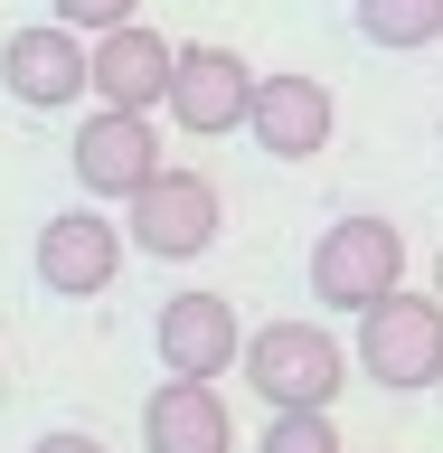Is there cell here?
Instances as JSON below:
<instances>
[{
	"label": "cell",
	"mask_w": 443,
	"mask_h": 453,
	"mask_svg": "<svg viewBox=\"0 0 443 453\" xmlns=\"http://www.w3.org/2000/svg\"><path fill=\"white\" fill-rule=\"evenodd\" d=\"M349 368L387 396H416L443 378V293H406L396 283L387 303L359 311V340H349Z\"/></svg>",
	"instance_id": "1"
},
{
	"label": "cell",
	"mask_w": 443,
	"mask_h": 453,
	"mask_svg": "<svg viewBox=\"0 0 443 453\" xmlns=\"http://www.w3.org/2000/svg\"><path fill=\"white\" fill-rule=\"evenodd\" d=\"M246 388L264 396V406H340V388H349V340L331 331V321H264V331H246Z\"/></svg>",
	"instance_id": "2"
},
{
	"label": "cell",
	"mask_w": 443,
	"mask_h": 453,
	"mask_svg": "<svg viewBox=\"0 0 443 453\" xmlns=\"http://www.w3.org/2000/svg\"><path fill=\"white\" fill-rule=\"evenodd\" d=\"M218 226H226V198L208 170H151L133 198H123V236H133L151 265H198V255L218 246Z\"/></svg>",
	"instance_id": "3"
},
{
	"label": "cell",
	"mask_w": 443,
	"mask_h": 453,
	"mask_svg": "<svg viewBox=\"0 0 443 453\" xmlns=\"http://www.w3.org/2000/svg\"><path fill=\"white\" fill-rule=\"evenodd\" d=\"M406 283V236L387 218H340L311 236V303L321 311H368Z\"/></svg>",
	"instance_id": "4"
},
{
	"label": "cell",
	"mask_w": 443,
	"mask_h": 453,
	"mask_svg": "<svg viewBox=\"0 0 443 453\" xmlns=\"http://www.w3.org/2000/svg\"><path fill=\"white\" fill-rule=\"evenodd\" d=\"M66 161H76V189L85 198L123 208V198L161 170V133H151V113H133V104H95L76 123V142H66Z\"/></svg>",
	"instance_id": "5"
},
{
	"label": "cell",
	"mask_w": 443,
	"mask_h": 453,
	"mask_svg": "<svg viewBox=\"0 0 443 453\" xmlns=\"http://www.w3.org/2000/svg\"><path fill=\"white\" fill-rule=\"evenodd\" d=\"M246 104H255V66H246L236 48H218V38L179 48V66H170V95H161V113L179 123V133H198V142L246 133Z\"/></svg>",
	"instance_id": "6"
},
{
	"label": "cell",
	"mask_w": 443,
	"mask_h": 453,
	"mask_svg": "<svg viewBox=\"0 0 443 453\" xmlns=\"http://www.w3.org/2000/svg\"><path fill=\"white\" fill-rule=\"evenodd\" d=\"M123 255H133V236H123L104 208H57V218L38 226V283H48L57 303H95V293H113Z\"/></svg>",
	"instance_id": "7"
},
{
	"label": "cell",
	"mask_w": 443,
	"mask_h": 453,
	"mask_svg": "<svg viewBox=\"0 0 443 453\" xmlns=\"http://www.w3.org/2000/svg\"><path fill=\"white\" fill-rule=\"evenodd\" d=\"M0 95L28 113H66L85 95V28H66V19L10 28L0 38Z\"/></svg>",
	"instance_id": "8"
},
{
	"label": "cell",
	"mask_w": 443,
	"mask_h": 453,
	"mask_svg": "<svg viewBox=\"0 0 443 453\" xmlns=\"http://www.w3.org/2000/svg\"><path fill=\"white\" fill-rule=\"evenodd\" d=\"M151 349H161V368H179V378H226V368L246 359V321H236L226 293L189 283V293H170V303H161Z\"/></svg>",
	"instance_id": "9"
},
{
	"label": "cell",
	"mask_w": 443,
	"mask_h": 453,
	"mask_svg": "<svg viewBox=\"0 0 443 453\" xmlns=\"http://www.w3.org/2000/svg\"><path fill=\"white\" fill-rule=\"evenodd\" d=\"M246 133H255V151H274V161H311V151H331L340 104H331V85H321V76L283 66V76H255Z\"/></svg>",
	"instance_id": "10"
},
{
	"label": "cell",
	"mask_w": 443,
	"mask_h": 453,
	"mask_svg": "<svg viewBox=\"0 0 443 453\" xmlns=\"http://www.w3.org/2000/svg\"><path fill=\"white\" fill-rule=\"evenodd\" d=\"M170 66H179V48H170L161 28H141V19L104 28V38H85V95H95V104L161 113V95H170Z\"/></svg>",
	"instance_id": "11"
},
{
	"label": "cell",
	"mask_w": 443,
	"mask_h": 453,
	"mask_svg": "<svg viewBox=\"0 0 443 453\" xmlns=\"http://www.w3.org/2000/svg\"><path fill=\"white\" fill-rule=\"evenodd\" d=\"M141 453H236V416H226L218 378H179L141 396Z\"/></svg>",
	"instance_id": "12"
},
{
	"label": "cell",
	"mask_w": 443,
	"mask_h": 453,
	"mask_svg": "<svg viewBox=\"0 0 443 453\" xmlns=\"http://www.w3.org/2000/svg\"><path fill=\"white\" fill-rule=\"evenodd\" d=\"M349 19H359L368 48H387V57H416L443 38V0H349Z\"/></svg>",
	"instance_id": "13"
},
{
	"label": "cell",
	"mask_w": 443,
	"mask_h": 453,
	"mask_svg": "<svg viewBox=\"0 0 443 453\" xmlns=\"http://www.w3.org/2000/svg\"><path fill=\"white\" fill-rule=\"evenodd\" d=\"M255 453H349V444H340L331 406H274V425H264Z\"/></svg>",
	"instance_id": "14"
},
{
	"label": "cell",
	"mask_w": 443,
	"mask_h": 453,
	"mask_svg": "<svg viewBox=\"0 0 443 453\" xmlns=\"http://www.w3.org/2000/svg\"><path fill=\"white\" fill-rule=\"evenodd\" d=\"M48 19H66V28H85V38H104V28H123V19H141V0H48Z\"/></svg>",
	"instance_id": "15"
},
{
	"label": "cell",
	"mask_w": 443,
	"mask_h": 453,
	"mask_svg": "<svg viewBox=\"0 0 443 453\" xmlns=\"http://www.w3.org/2000/svg\"><path fill=\"white\" fill-rule=\"evenodd\" d=\"M28 453H104V444H95V434H76V425H57V434H38Z\"/></svg>",
	"instance_id": "16"
},
{
	"label": "cell",
	"mask_w": 443,
	"mask_h": 453,
	"mask_svg": "<svg viewBox=\"0 0 443 453\" xmlns=\"http://www.w3.org/2000/svg\"><path fill=\"white\" fill-rule=\"evenodd\" d=\"M434 293H443V255H434Z\"/></svg>",
	"instance_id": "17"
},
{
	"label": "cell",
	"mask_w": 443,
	"mask_h": 453,
	"mask_svg": "<svg viewBox=\"0 0 443 453\" xmlns=\"http://www.w3.org/2000/svg\"><path fill=\"white\" fill-rule=\"evenodd\" d=\"M434 388H443V378H434Z\"/></svg>",
	"instance_id": "18"
}]
</instances>
